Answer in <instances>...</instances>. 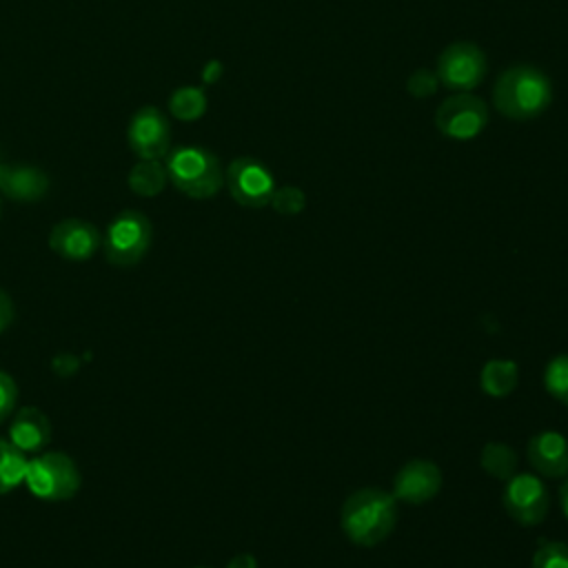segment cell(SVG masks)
Returning <instances> with one entry per match:
<instances>
[{
  "instance_id": "obj_1",
  "label": "cell",
  "mask_w": 568,
  "mask_h": 568,
  "mask_svg": "<svg viewBox=\"0 0 568 568\" xmlns=\"http://www.w3.org/2000/svg\"><path fill=\"white\" fill-rule=\"evenodd\" d=\"M397 521V499L382 488H359L342 506L339 524L344 535L357 546H377Z\"/></svg>"
},
{
  "instance_id": "obj_2",
  "label": "cell",
  "mask_w": 568,
  "mask_h": 568,
  "mask_svg": "<svg viewBox=\"0 0 568 568\" xmlns=\"http://www.w3.org/2000/svg\"><path fill=\"white\" fill-rule=\"evenodd\" d=\"M552 102V84L548 75L528 64L506 69L493 89L495 109L510 120H532Z\"/></svg>"
},
{
  "instance_id": "obj_3",
  "label": "cell",
  "mask_w": 568,
  "mask_h": 568,
  "mask_svg": "<svg viewBox=\"0 0 568 568\" xmlns=\"http://www.w3.org/2000/svg\"><path fill=\"white\" fill-rule=\"evenodd\" d=\"M164 169L169 182L193 200H209L217 195L224 184V171L217 155L204 146L182 144L171 149Z\"/></svg>"
},
{
  "instance_id": "obj_4",
  "label": "cell",
  "mask_w": 568,
  "mask_h": 568,
  "mask_svg": "<svg viewBox=\"0 0 568 568\" xmlns=\"http://www.w3.org/2000/svg\"><path fill=\"white\" fill-rule=\"evenodd\" d=\"M22 484L42 501H64L80 488V470L67 453L47 450L27 459Z\"/></svg>"
},
{
  "instance_id": "obj_5",
  "label": "cell",
  "mask_w": 568,
  "mask_h": 568,
  "mask_svg": "<svg viewBox=\"0 0 568 568\" xmlns=\"http://www.w3.org/2000/svg\"><path fill=\"white\" fill-rule=\"evenodd\" d=\"M153 240V226L149 217L140 211H120L106 226V233L102 237L106 262L113 266H133L138 264Z\"/></svg>"
},
{
  "instance_id": "obj_6",
  "label": "cell",
  "mask_w": 568,
  "mask_h": 568,
  "mask_svg": "<svg viewBox=\"0 0 568 568\" xmlns=\"http://www.w3.org/2000/svg\"><path fill=\"white\" fill-rule=\"evenodd\" d=\"M486 55L484 51L468 40L448 44L437 58V80L453 93L473 91L486 78Z\"/></svg>"
},
{
  "instance_id": "obj_7",
  "label": "cell",
  "mask_w": 568,
  "mask_h": 568,
  "mask_svg": "<svg viewBox=\"0 0 568 568\" xmlns=\"http://www.w3.org/2000/svg\"><path fill=\"white\" fill-rule=\"evenodd\" d=\"M488 124V106L470 91L446 98L435 111V126L450 140H473Z\"/></svg>"
},
{
  "instance_id": "obj_8",
  "label": "cell",
  "mask_w": 568,
  "mask_h": 568,
  "mask_svg": "<svg viewBox=\"0 0 568 568\" xmlns=\"http://www.w3.org/2000/svg\"><path fill=\"white\" fill-rule=\"evenodd\" d=\"M224 184L229 186L231 197L248 209L271 204L277 189L268 166L255 158H235L224 171Z\"/></svg>"
},
{
  "instance_id": "obj_9",
  "label": "cell",
  "mask_w": 568,
  "mask_h": 568,
  "mask_svg": "<svg viewBox=\"0 0 568 568\" xmlns=\"http://www.w3.org/2000/svg\"><path fill=\"white\" fill-rule=\"evenodd\" d=\"M501 504L510 519L521 526H537L548 515L550 497L544 481L532 473H515L506 479Z\"/></svg>"
},
{
  "instance_id": "obj_10",
  "label": "cell",
  "mask_w": 568,
  "mask_h": 568,
  "mask_svg": "<svg viewBox=\"0 0 568 568\" xmlns=\"http://www.w3.org/2000/svg\"><path fill=\"white\" fill-rule=\"evenodd\" d=\"M126 140L140 160H160L171 151V124L158 106H140L129 120Z\"/></svg>"
},
{
  "instance_id": "obj_11",
  "label": "cell",
  "mask_w": 568,
  "mask_h": 568,
  "mask_svg": "<svg viewBox=\"0 0 568 568\" xmlns=\"http://www.w3.org/2000/svg\"><path fill=\"white\" fill-rule=\"evenodd\" d=\"M100 244H102V235L98 226L80 217H67L58 222L49 233L51 251L73 262L89 260L100 248Z\"/></svg>"
},
{
  "instance_id": "obj_12",
  "label": "cell",
  "mask_w": 568,
  "mask_h": 568,
  "mask_svg": "<svg viewBox=\"0 0 568 568\" xmlns=\"http://www.w3.org/2000/svg\"><path fill=\"white\" fill-rule=\"evenodd\" d=\"M442 488L439 466L428 459H413L404 464L393 479V497L406 504H424Z\"/></svg>"
},
{
  "instance_id": "obj_13",
  "label": "cell",
  "mask_w": 568,
  "mask_h": 568,
  "mask_svg": "<svg viewBox=\"0 0 568 568\" xmlns=\"http://www.w3.org/2000/svg\"><path fill=\"white\" fill-rule=\"evenodd\" d=\"M526 457L541 477L559 479L568 475V439L557 430H541L532 435Z\"/></svg>"
},
{
  "instance_id": "obj_14",
  "label": "cell",
  "mask_w": 568,
  "mask_h": 568,
  "mask_svg": "<svg viewBox=\"0 0 568 568\" xmlns=\"http://www.w3.org/2000/svg\"><path fill=\"white\" fill-rule=\"evenodd\" d=\"M51 439V422L36 406H22L13 410L9 426V442L24 455H38Z\"/></svg>"
},
{
  "instance_id": "obj_15",
  "label": "cell",
  "mask_w": 568,
  "mask_h": 568,
  "mask_svg": "<svg viewBox=\"0 0 568 568\" xmlns=\"http://www.w3.org/2000/svg\"><path fill=\"white\" fill-rule=\"evenodd\" d=\"M49 191L44 171L27 164H7L0 158V193L18 202H38Z\"/></svg>"
},
{
  "instance_id": "obj_16",
  "label": "cell",
  "mask_w": 568,
  "mask_h": 568,
  "mask_svg": "<svg viewBox=\"0 0 568 568\" xmlns=\"http://www.w3.org/2000/svg\"><path fill=\"white\" fill-rule=\"evenodd\" d=\"M126 182L135 195L153 197L166 186L169 178H166V169L160 160H138L133 164V169L129 171Z\"/></svg>"
},
{
  "instance_id": "obj_17",
  "label": "cell",
  "mask_w": 568,
  "mask_h": 568,
  "mask_svg": "<svg viewBox=\"0 0 568 568\" xmlns=\"http://www.w3.org/2000/svg\"><path fill=\"white\" fill-rule=\"evenodd\" d=\"M517 364L513 359H490L481 368V390L490 397H506L517 386Z\"/></svg>"
},
{
  "instance_id": "obj_18",
  "label": "cell",
  "mask_w": 568,
  "mask_h": 568,
  "mask_svg": "<svg viewBox=\"0 0 568 568\" xmlns=\"http://www.w3.org/2000/svg\"><path fill=\"white\" fill-rule=\"evenodd\" d=\"M27 455L9 439H0V495L11 493L24 481Z\"/></svg>"
},
{
  "instance_id": "obj_19",
  "label": "cell",
  "mask_w": 568,
  "mask_h": 568,
  "mask_svg": "<svg viewBox=\"0 0 568 568\" xmlns=\"http://www.w3.org/2000/svg\"><path fill=\"white\" fill-rule=\"evenodd\" d=\"M481 468L495 479H510L517 473V453L501 442H490L481 450Z\"/></svg>"
},
{
  "instance_id": "obj_20",
  "label": "cell",
  "mask_w": 568,
  "mask_h": 568,
  "mask_svg": "<svg viewBox=\"0 0 568 568\" xmlns=\"http://www.w3.org/2000/svg\"><path fill=\"white\" fill-rule=\"evenodd\" d=\"M169 111L178 120H197L206 111V95L197 87H180L169 98Z\"/></svg>"
},
{
  "instance_id": "obj_21",
  "label": "cell",
  "mask_w": 568,
  "mask_h": 568,
  "mask_svg": "<svg viewBox=\"0 0 568 568\" xmlns=\"http://www.w3.org/2000/svg\"><path fill=\"white\" fill-rule=\"evenodd\" d=\"M544 386L557 402L568 406V355H557L546 364Z\"/></svg>"
},
{
  "instance_id": "obj_22",
  "label": "cell",
  "mask_w": 568,
  "mask_h": 568,
  "mask_svg": "<svg viewBox=\"0 0 568 568\" xmlns=\"http://www.w3.org/2000/svg\"><path fill=\"white\" fill-rule=\"evenodd\" d=\"M532 568H568V546L564 541H544L532 555Z\"/></svg>"
},
{
  "instance_id": "obj_23",
  "label": "cell",
  "mask_w": 568,
  "mask_h": 568,
  "mask_svg": "<svg viewBox=\"0 0 568 568\" xmlns=\"http://www.w3.org/2000/svg\"><path fill=\"white\" fill-rule=\"evenodd\" d=\"M271 204L282 215H297L304 209L306 197L297 186H282V189H275Z\"/></svg>"
},
{
  "instance_id": "obj_24",
  "label": "cell",
  "mask_w": 568,
  "mask_h": 568,
  "mask_svg": "<svg viewBox=\"0 0 568 568\" xmlns=\"http://www.w3.org/2000/svg\"><path fill=\"white\" fill-rule=\"evenodd\" d=\"M437 73L428 71V69H417L410 73L408 82H406V89L410 95L415 98H428L437 91Z\"/></svg>"
},
{
  "instance_id": "obj_25",
  "label": "cell",
  "mask_w": 568,
  "mask_h": 568,
  "mask_svg": "<svg viewBox=\"0 0 568 568\" xmlns=\"http://www.w3.org/2000/svg\"><path fill=\"white\" fill-rule=\"evenodd\" d=\"M16 402H18V386L9 373L0 371V424L13 415Z\"/></svg>"
},
{
  "instance_id": "obj_26",
  "label": "cell",
  "mask_w": 568,
  "mask_h": 568,
  "mask_svg": "<svg viewBox=\"0 0 568 568\" xmlns=\"http://www.w3.org/2000/svg\"><path fill=\"white\" fill-rule=\"evenodd\" d=\"M11 320H13V302H11V297L0 288V333L9 328Z\"/></svg>"
},
{
  "instance_id": "obj_27",
  "label": "cell",
  "mask_w": 568,
  "mask_h": 568,
  "mask_svg": "<svg viewBox=\"0 0 568 568\" xmlns=\"http://www.w3.org/2000/svg\"><path fill=\"white\" fill-rule=\"evenodd\" d=\"M226 568H257V561L253 555L248 552H242V555H235Z\"/></svg>"
},
{
  "instance_id": "obj_28",
  "label": "cell",
  "mask_w": 568,
  "mask_h": 568,
  "mask_svg": "<svg viewBox=\"0 0 568 568\" xmlns=\"http://www.w3.org/2000/svg\"><path fill=\"white\" fill-rule=\"evenodd\" d=\"M559 501H561V510H564V515L568 517V477H566V481L561 484V488H559Z\"/></svg>"
},
{
  "instance_id": "obj_29",
  "label": "cell",
  "mask_w": 568,
  "mask_h": 568,
  "mask_svg": "<svg viewBox=\"0 0 568 568\" xmlns=\"http://www.w3.org/2000/svg\"><path fill=\"white\" fill-rule=\"evenodd\" d=\"M197 568H204V566H197Z\"/></svg>"
}]
</instances>
